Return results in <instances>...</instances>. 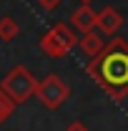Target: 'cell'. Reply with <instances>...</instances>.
Here are the masks:
<instances>
[{
    "label": "cell",
    "instance_id": "cell-7",
    "mask_svg": "<svg viewBox=\"0 0 128 131\" xmlns=\"http://www.w3.org/2000/svg\"><path fill=\"white\" fill-rule=\"evenodd\" d=\"M78 46H80V50H83L85 56H91V58H96L98 53L106 48L103 38H100V35H98L96 30H93V33H85V35H83V38L78 40Z\"/></svg>",
    "mask_w": 128,
    "mask_h": 131
},
{
    "label": "cell",
    "instance_id": "cell-6",
    "mask_svg": "<svg viewBox=\"0 0 128 131\" xmlns=\"http://www.w3.org/2000/svg\"><path fill=\"white\" fill-rule=\"evenodd\" d=\"M121 25H123V15H121L116 8H103V10L98 13L96 28H100V33H103V35H116Z\"/></svg>",
    "mask_w": 128,
    "mask_h": 131
},
{
    "label": "cell",
    "instance_id": "cell-11",
    "mask_svg": "<svg viewBox=\"0 0 128 131\" xmlns=\"http://www.w3.org/2000/svg\"><path fill=\"white\" fill-rule=\"evenodd\" d=\"M35 3H40V5L45 8V10H53V8H55V5H58L60 0H35Z\"/></svg>",
    "mask_w": 128,
    "mask_h": 131
},
{
    "label": "cell",
    "instance_id": "cell-4",
    "mask_svg": "<svg viewBox=\"0 0 128 131\" xmlns=\"http://www.w3.org/2000/svg\"><path fill=\"white\" fill-rule=\"evenodd\" d=\"M35 96H38V101H40L45 108H58V106L65 103V98L70 96V88H68V83H65L60 76L50 73L43 81H38Z\"/></svg>",
    "mask_w": 128,
    "mask_h": 131
},
{
    "label": "cell",
    "instance_id": "cell-3",
    "mask_svg": "<svg viewBox=\"0 0 128 131\" xmlns=\"http://www.w3.org/2000/svg\"><path fill=\"white\" fill-rule=\"evenodd\" d=\"M40 48L50 58H65L70 50L75 48V30L68 23H55L43 38H40Z\"/></svg>",
    "mask_w": 128,
    "mask_h": 131
},
{
    "label": "cell",
    "instance_id": "cell-2",
    "mask_svg": "<svg viewBox=\"0 0 128 131\" xmlns=\"http://www.w3.org/2000/svg\"><path fill=\"white\" fill-rule=\"evenodd\" d=\"M0 88L13 98L15 106H18V103H25L30 96H35V91H38V81H35V76H33L25 66H15V68L0 81Z\"/></svg>",
    "mask_w": 128,
    "mask_h": 131
},
{
    "label": "cell",
    "instance_id": "cell-9",
    "mask_svg": "<svg viewBox=\"0 0 128 131\" xmlns=\"http://www.w3.org/2000/svg\"><path fill=\"white\" fill-rule=\"evenodd\" d=\"M13 111H15V101L0 88V124H5V121L13 116Z\"/></svg>",
    "mask_w": 128,
    "mask_h": 131
},
{
    "label": "cell",
    "instance_id": "cell-1",
    "mask_svg": "<svg viewBox=\"0 0 128 131\" xmlns=\"http://www.w3.org/2000/svg\"><path fill=\"white\" fill-rule=\"evenodd\" d=\"M85 71L113 101H123L128 96V40L113 38L106 43V48L91 58Z\"/></svg>",
    "mask_w": 128,
    "mask_h": 131
},
{
    "label": "cell",
    "instance_id": "cell-5",
    "mask_svg": "<svg viewBox=\"0 0 128 131\" xmlns=\"http://www.w3.org/2000/svg\"><path fill=\"white\" fill-rule=\"evenodd\" d=\"M96 23H98V15H96V10H93L91 5H80V8L73 10V15H70V25H73L75 30H80L83 35H85V33H93Z\"/></svg>",
    "mask_w": 128,
    "mask_h": 131
},
{
    "label": "cell",
    "instance_id": "cell-10",
    "mask_svg": "<svg viewBox=\"0 0 128 131\" xmlns=\"http://www.w3.org/2000/svg\"><path fill=\"white\" fill-rule=\"evenodd\" d=\"M65 131H88V126H85L83 121H73V124H70Z\"/></svg>",
    "mask_w": 128,
    "mask_h": 131
},
{
    "label": "cell",
    "instance_id": "cell-8",
    "mask_svg": "<svg viewBox=\"0 0 128 131\" xmlns=\"http://www.w3.org/2000/svg\"><path fill=\"white\" fill-rule=\"evenodd\" d=\"M18 33H20V25L15 23V18H10V15H5V18H0V40H13Z\"/></svg>",
    "mask_w": 128,
    "mask_h": 131
},
{
    "label": "cell",
    "instance_id": "cell-12",
    "mask_svg": "<svg viewBox=\"0 0 128 131\" xmlns=\"http://www.w3.org/2000/svg\"><path fill=\"white\" fill-rule=\"evenodd\" d=\"M80 3H83V5H88V3H91V0H80Z\"/></svg>",
    "mask_w": 128,
    "mask_h": 131
}]
</instances>
